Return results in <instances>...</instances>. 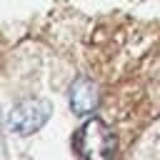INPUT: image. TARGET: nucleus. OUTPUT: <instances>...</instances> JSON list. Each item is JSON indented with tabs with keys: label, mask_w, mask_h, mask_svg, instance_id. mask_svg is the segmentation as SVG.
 I'll return each mask as SVG.
<instances>
[{
	"label": "nucleus",
	"mask_w": 160,
	"mask_h": 160,
	"mask_svg": "<svg viewBox=\"0 0 160 160\" xmlns=\"http://www.w3.org/2000/svg\"><path fill=\"white\" fill-rule=\"evenodd\" d=\"M70 110L80 118L85 115H92L98 110V102H100V90H98V82L90 80V78H78L72 85H70Z\"/></svg>",
	"instance_id": "7ed1b4c3"
},
{
	"label": "nucleus",
	"mask_w": 160,
	"mask_h": 160,
	"mask_svg": "<svg viewBox=\"0 0 160 160\" xmlns=\"http://www.w3.org/2000/svg\"><path fill=\"white\" fill-rule=\"evenodd\" d=\"M52 115V105L45 98H22L20 102H15V108L8 115V128L15 135H32L38 132Z\"/></svg>",
	"instance_id": "f03ea898"
},
{
	"label": "nucleus",
	"mask_w": 160,
	"mask_h": 160,
	"mask_svg": "<svg viewBox=\"0 0 160 160\" xmlns=\"http://www.w3.org/2000/svg\"><path fill=\"white\" fill-rule=\"evenodd\" d=\"M78 152L85 160H112L115 132L100 118H88L78 132Z\"/></svg>",
	"instance_id": "f257e3e1"
}]
</instances>
